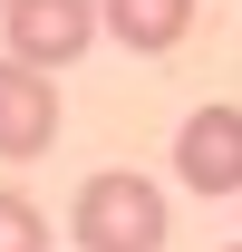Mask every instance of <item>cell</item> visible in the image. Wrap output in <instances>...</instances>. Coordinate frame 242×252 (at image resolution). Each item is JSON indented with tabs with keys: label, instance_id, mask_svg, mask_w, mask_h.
Segmentation results:
<instances>
[{
	"label": "cell",
	"instance_id": "5",
	"mask_svg": "<svg viewBox=\"0 0 242 252\" xmlns=\"http://www.w3.org/2000/svg\"><path fill=\"white\" fill-rule=\"evenodd\" d=\"M97 20H107V39H126L136 59H165V49H184V30H194V0H97Z\"/></svg>",
	"mask_w": 242,
	"mask_h": 252
},
{
	"label": "cell",
	"instance_id": "3",
	"mask_svg": "<svg viewBox=\"0 0 242 252\" xmlns=\"http://www.w3.org/2000/svg\"><path fill=\"white\" fill-rule=\"evenodd\" d=\"M175 175L194 194H242V107H194V117H184Z\"/></svg>",
	"mask_w": 242,
	"mask_h": 252
},
{
	"label": "cell",
	"instance_id": "2",
	"mask_svg": "<svg viewBox=\"0 0 242 252\" xmlns=\"http://www.w3.org/2000/svg\"><path fill=\"white\" fill-rule=\"evenodd\" d=\"M97 30H107V20H97V0H10V10H0L10 59H30V68H68V59H88Z\"/></svg>",
	"mask_w": 242,
	"mask_h": 252
},
{
	"label": "cell",
	"instance_id": "7",
	"mask_svg": "<svg viewBox=\"0 0 242 252\" xmlns=\"http://www.w3.org/2000/svg\"><path fill=\"white\" fill-rule=\"evenodd\" d=\"M0 10H10V0H0Z\"/></svg>",
	"mask_w": 242,
	"mask_h": 252
},
{
	"label": "cell",
	"instance_id": "8",
	"mask_svg": "<svg viewBox=\"0 0 242 252\" xmlns=\"http://www.w3.org/2000/svg\"><path fill=\"white\" fill-rule=\"evenodd\" d=\"M233 252H242V243H233Z\"/></svg>",
	"mask_w": 242,
	"mask_h": 252
},
{
	"label": "cell",
	"instance_id": "1",
	"mask_svg": "<svg viewBox=\"0 0 242 252\" xmlns=\"http://www.w3.org/2000/svg\"><path fill=\"white\" fill-rule=\"evenodd\" d=\"M68 233H78V252H165V194L136 165H107V175L78 185Z\"/></svg>",
	"mask_w": 242,
	"mask_h": 252
},
{
	"label": "cell",
	"instance_id": "4",
	"mask_svg": "<svg viewBox=\"0 0 242 252\" xmlns=\"http://www.w3.org/2000/svg\"><path fill=\"white\" fill-rule=\"evenodd\" d=\"M49 136H59V78L0 59V156H49Z\"/></svg>",
	"mask_w": 242,
	"mask_h": 252
},
{
	"label": "cell",
	"instance_id": "6",
	"mask_svg": "<svg viewBox=\"0 0 242 252\" xmlns=\"http://www.w3.org/2000/svg\"><path fill=\"white\" fill-rule=\"evenodd\" d=\"M0 252H49V214L30 194H0Z\"/></svg>",
	"mask_w": 242,
	"mask_h": 252
}]
</instances>
